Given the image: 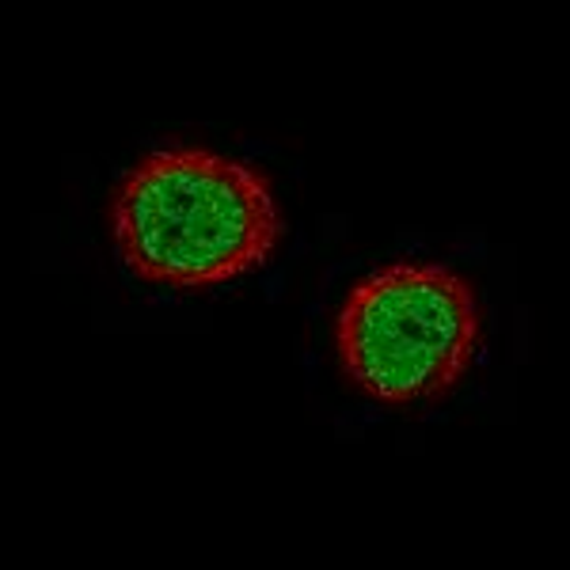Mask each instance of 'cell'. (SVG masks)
<instances>
[{"label":"cell","instance_id":"obj_2","mask_svg":"<svg viewBox=\"0 0 570 570\" xmlns=\"http://www.w3.org/2000/svg\"><path fill=\"white\" fill-rule=\"evenodd\" d=\"M483 338L475 289L441 263H392L365 274L335 316L338 370L384 407L445 400Z\"/></svg>","mask_w":570,"mask_h":570},{"label":"cell","instance_id":"obj_1","mask_svg":"<svg viewBox=\"0 0 570 570\" xmlns=\"http://www.w3.org/2000/svg\"><path fill=\"white\" fill-rule=\"evenodd\" d=\"M110 240L134 278L171 293H206L274 259L285 220L271 179L236 156L171 145L118 179Z\"/></svg>","mask_w":570,"mask_h":570}]
</instances>
